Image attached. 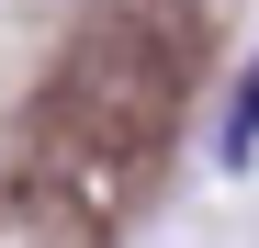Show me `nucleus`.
I'll use <instances>...</instances> for the list:
<instances>
[{
    "label": "nucleus",
    "instance_id": "nucleus-1",
    "mask_svg": "<svg viewBox=\"0 0 259 248\" xmlns=\"http://www.w3.org/2000/svg\"><path fill=\"white\" fill-rule=\"evenodd\" d=\"M259 147V68H248V91H237V113H226V158H248Z\"/></svg>",
    "mask_w": 259,
    "mask_h": 248
}]
</instances>
